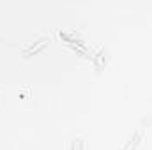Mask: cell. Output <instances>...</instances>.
<instances>
[{
  "label": "cell",
  "instance_id": "cell-1",
  "mask_svg": "<svg viewBox=\"0 0 152 150\" xmlns=\"http://www.w3.org/2000/svg\"><path fill=\"white\" fill-rule=\"evenodd\" d=\"M46 41H48V37H42L41 41H36V42H34L32 46H28V48H25V50H23V57H25V58H28L32 51L36 53V51H39V50H41V48H44V44H46Z\"/></svg>",
  "mask_w": 152,
  "mask_h": 150
},
{
  "label": "cell",
  "instance_id": "cell-2",
  "mask_svg": "<svg viewBox=\"0 0 152 150\" xmlns=\"http://www.w3.org/2000/svg\"><path fill=\"white\" fill-rule=\"evenodd\" d=\"M69 150H85V143H83V140H73L71 145H69Z\"/></svg>",
  "mask_w": 152,
  "mask_h": 150
}]
</instances>
